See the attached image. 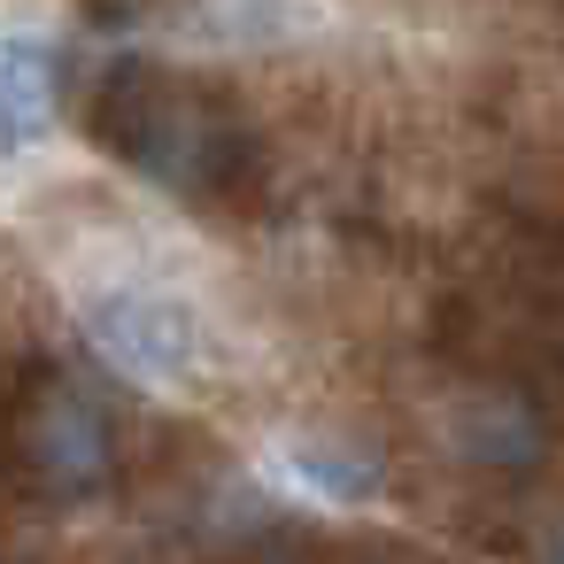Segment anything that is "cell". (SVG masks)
I'll return each mask as SVG.
<instances>
[{"mask_svg": "<svg viewBox=\"0 0 564 564\" xmlns=\"http://www.w3.org/2000/svg\"><path fill=\"white\" fill-rule=\"evenodd\" d=\"M70 317H78V340L124 387H148V394H209L232 371V340H225L217 310L186 279H171V271H148V263L94 271V279H78Z\"/></svg>", "mask_w": 564, "mask_h": 564, "instance_id": "6da1fadb", "label": "cell"}, {"mask_svg": "<svg viewBox=\"0 0 564 564\" xmlns=\"http://www.w3.org/2000/svg\"><path fill=\"white\" fill-rule=\"evenodd\" d=\"M0 456H9L17 487H24L32 502L78 510V502H101V495L117 487V471H124V433H117V410H109L94 387H78V379H63V371H40V379L17 394L9 425H0Z\"/></svg>", "mask_w": 564, "mask_h": 564, "instance_id": "7a4b0ae2", "label": "cell"}, {"mask_svg": "<svg viewBox=\"0 0 564 564\" xmlns=\"http://www.w3.org/2000/svg\"><path fill=\"white\" fill-rule=\"evenodd\" d=\"M433 433H441V448L471 479H495V487L541 479L549 471V448H556L549 410L525 387H510V379H464V387H448L433 402Z\"/></svg>", "mask_w": 564, "mask_h": 564, "instance_id": "3957f363", "label": "cell"}, {"mask_svg": "<svg viewBox=\"0 0 564 564\" xmlns=\"http://www.w3.org/2000/svg\"><path fill=\"white\" fill-rule=\"evenodd\" d=\"M340 32V0H171L163 40L178 55H294Z\"/></svg>", "mask_w": 564, "mask_h": 564, "instance_id": "277c9868", "label": "cell"}, {"mask_svg": "<svg viewBox=\"0 0 564 564\" xmlns=\"http://www.w3.org/2000/svg\"><path fill=\"white\" fill-rule=\"evenodd\" d=\"M256 471H263V487L279 502L333 510V518L387 502V464L356 433H333V425H286V433H271L263 456H256Z\"/></svg>", "mask_w": 564, "mask_h": 564, "instance_id": "5b68a950", "label": "cell"}, {"mask_svg": "<svg viewBox=\"0 0 564 564\" xmlns=\"http://www.w3.org/2000/svg\"><path fill=\"white\" fill-rule=\"evenodd\" d=\"M63 124V55L32 24H0V163H24Z\"/></svg>", "mask_w": 564, "mask_h": 564, "instance_id": "8992f818", "label": "cell"}, {"mask_svg": "<svg viewBox=\"0 0 564 564\" xmlns=\"http://www.w3.org/2000/svg\"><path fill=\"white\" fill-rule=\"evenodd\" d=\"M533 564H564V510H549V525L533 533Z\"/></svg>", "mask_w": 564, "mask_h": 564, "instance_id": "52a82bcc", "label": "cell"}]
</instances>
